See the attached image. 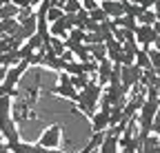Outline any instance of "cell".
Listing matches in <instances>:
<instances>
[{"label":"cell","instance_id":"obj_1","mask_svg":"<svg viewBox=\"0 0 160 153\" xmlns=\"http://www.w3.org/2000/svg\"><path fill=\"white\" fill-rule=\"evenodd\" d=\"M100 95H102V87H100L98 82H89L85 89L78 91V109L85 113V116H93V113L98 111V102H100Z\"/></svg>","mask_w":160,"mask_h":153},{"label":"cell","instance_id":"obj_2","mask_svg":"<svg viewBox=\"0 0 160 153\" xmlns=\"http://www.w3.org/2000/svg\"><path fill=\"white\" fill-rule=\"evenodd\" d=\"M60 142H62V127L60 124H49L42 133H40V138H38L36 144H40L47 151H53V149L60 146Z\"/></svg>","mask_w":160,"mask_h":153},{"label":"cell","instance_id":"obj_3","mask_svg":"<svg viewBox=\"0 0 160 153\" xmlns=\"http://www.w3.org/2000/svg\"><path fill=\"white\" fill-rule=\"evenodd\" d=\"M156 31L151 29V27H147V25H138L136 29H133V40H136V45L140 47V49H149L151 45H153V40H156Z\"/></svg>","mask_w":160,"mask_h":153},{"label":"cell","instance_id":"obj_4","mask_svg":"<svg viewBox=\"0 0 160 153\" xmlns=\"http://www.w3.org/2000/svg\"><path fill=\"white\" fill-rule=\"evenodd\" d=\"M140 75H142V69L140 67H136V65L122 67V71H120V87H125L129 91L131 87H136L140 82Z\"/></svg>","mask_w":160,"mask_h":153},{"label":"cell","instance_id":"obj_5","mask_svg":"<svg viewBox=\"0 0 160 153\" xmlns=\"http://www.w3.org/2000/svg\"><path fill=\"white\" fill-rule=\"evenodd\" d=\"M91 129H93V133H105L109 129V111L98 109L91 116Z\"/></svg>","mask_w":160,"mask_h":153},{"label":"cell","instance_id":"obj_6","mask_svg":"<svg viewBox=\"0 0 160 153\" xmlns=\"http://www.w3.org/2000/svg\"><path fill=\"white\" fill-rule=\"evenodd\" d=\"M98 7L107 13L109 20H116V18L125 16V11H122V2H120V0H102V5H98Z\"/></svg>","mask_w":160,"mask_h":153},{"label":"cell","instance_id":"obj_7","mask_svg":"<svg viewBox=\"0 0 160 153\" xmlns=\"http://www.w3.org/2000/svg\"><path fill=\"white\" fill-rule=\"evenodd\" d=\"M111 67H113V62H109L107 58H105V60H100V62H98V67H96V73H98V84L102 87V89H105V87L109 84Z\"/></svg>","mask_w":160,"mask_h":153},{"label":"cell","instance_id":"obj_8","mask_svg":"<svg viewBox=\"0 0 160 153\" xmlns=\"http://www.w3.org/2000/svg\"><path fill=\"white\" fill-rule=\"evenodd\" d=\"M20 25V29H18V36L22 38V40H29V38L36 33V11L29 16V18H25L22 22H18Z\"/></svg>","mask_w":160,"mask_h":153},{"label":"cell","instance_id":"obj_9","mask_svg":"<svg viewBox=\"0 0 160 153\" xmlns=\"http://www.w3.org/2000/svg\"><path fill=\"white\" fill-rule=\"evenodd\" d=\"M138 153H160V140L153 136V133H149V136L140 142V151Z\"/></svg>","mask_w":160,"mask_h":153},{"label":"cell","instance_id":"obj_10","mask_svg":"<svg viewBox=\"0 0 160 153\" xmlns=\"http://www.w3.org/2000/svg\"><path fill=\"white\" fill-rule=\"evenodd\" d=\"M49 93H51V95H60V98H67V100H73V102H76V98H78V91H76L71 84H58V87H53Z\"/></svg>","mask_w":160,"mask_h":153},{"label":"cell","instance_id":"obj_11","mask_svg":"<svg viewBox=\"0 0 160 153\" xmlns=\"http://www.w3.org/2000/svg\"><path fill=\"white\" fill-rule=\"evenodd\" d=\"M20 25L16 18H5V20H0V38H7V36H13L18 33Z\"/></svg>","mask_w":160,"mask_h":153},{"label":"cell","instance_id":"obj_12","mask_svg":"<svg viewBox=\"0 0 160 153\" xmlns=\"http://www.w3.org/2000/svg\"><path fill=\"white\" fill-rule=\"evenodd\" d=\"M89 47V58L93 62H100V60H105L107 58V51H105V42H100V45H87Z\"/></svg>","mask_w":160,"mask_h":153},{"label":"cell","instance_id":"obj_13","mask_svg":"<svg viewBox=\"0 0 160 153\" xmlns=\"http://www.w3.org/2000/svg\"><path fill=\"white\" fill-rule=\"evenodd\" d=\"M133 65L140 67L142 71L151 69V62H149V55H147V49H138L136 51V58H133Z\"/></svg>","mask_w":160,"mask_h":153},{"label":"cell","instance_id":"obj_14","mask_svg":"<svg viewBox=\"0 0 160 153\" xmlns=\"http://www.w3.org/2000/svg\"><path fill=\"white\" fill-rule=\"evenodd\" d=\"M49 38H60V40H65V38H67V27L62 25V20L49 25Z\"/></svg>","mask_w":160,"mask_h":153},{"label":"cell","instance_id":"obj_15","mask_svg":"<svg viewBox=\"0 0 160 153\" xmlns=\"http://www.w3.org/2000/svg\"><path fill=\"white\" fill-rule=\"evenodd\" d=\"M11 95H0V120L11 118Z\"/></svg>","mask_w":160,"mask_h":153},{"label":"cell","instance_id":"obj_16","mask_svg":"<svg viewBox=\"0 0 160 153\" xmlns=\"http://www.w3.org/2000/svg\"><path fill=\"white\" fill-rule=\"evenodd\" d=\"M156 20H158V16L153 13V9H147V11H142V13L136 18V22H138V25H147V27H151Z\"/></svg>","mask_w":160,"mask_h":153},{"label":"cell","instance_id":"obj_17","mask_svg":"<svg viewBox=\"0 0 160 153\" xmlns=\"http://www.w3.org/2000/svg\"><path fill=\"white\" fill-rule=\"evenodd\" d=\"M89 84V73H80V75H71V87L76 89V91H80V89H85Z\"/></svg>","mask_w":160,"mask_h":153},{"label":"cell","instance_id":"obj_18","mask_svg":"<svg viewBox=\"0 0 160 153\" xmlns=\"http://www.w3.org/2000/svg\"><path fill=\"white\" fill-rule=\"evenodd\" d=\"M62 16H65L62 9H60V7H51V5H49V9H47V13H45V18H47L49 25H51V22H58Z\"/></svg>","mask_w":160,"mask_h":153},{"label":"cell","instance_id":"obj_19","mask_svg":"<svg viewBox=\"0 0 160 153\" xmlns=\"http://www.w3.org/2000/svg\"><path fill=\"white\" fill-rule=\"evenodd\" d=\"M11 153H36V144H29V142H22L20 140L16 146H11L9 149Z\"/></svg>","mask_w":160,"mask_h":153},{"label":"cell","instance_id":"obj_20","mask_svg":"<svg viewBox=\"0 0 160 153\" xmlns=\"http://www.w3.org/2000/svg\"><path fill=\"white\" fill-rule=\"evenodd\" d=\"M89 20H91V22H96V25H100V22H107V20H109V18H107V13H105L102 9H100V7H98V9H93V11H89Z\"/></svg>","mask_w":160,"mask_h":153},{"label":"cell","instance_id":"obj_21","mask_svg":"<svg viewBox=\"0 0 160 153\" xmlns=\"http://www.w3.org/2000/svg\"><path fill=\"white\" fill-rule=\"evenodd\" d=\"M18 16V7L16 5H5V7H0V20H5V18H16Z\"/></svg>","mask_w":160,"mask_h":153},{"label":"cell","instance_id":"obj_22","mask_svg":"<svg viewBox=\"0 0 160 153\" xmlns=\"http://www.w3.org/2000/svg\"><path fill=\"white\" fill-rule=\"evenodd\" d=\"M147 55H149V62H151V69L153 71H160V51H156V49H147Z\"/></svg>","mask_w":160,"mask_h":153},{"label":"cell","instance_id":"obj_23","mask_svg":"<svg viewBox=\"0 0 160 153\" xmlns=\"http://www.w3.org/2000/svg\"><path fill=\"white\" fill-rule=\"evenodd\" d=\"M60 9H62V13H78L82 7H80V0H67Z\"/></svg>","mask_w":160,"mask_h":153},{"label":"cell","instance_id":"obj_24","mask_svg":"<svg viewBox=\"0 0 160 153\" xmlns=\"http://www.w3.org/2000/svg\"><path fill=\"white\" fill-rule=\"evenodd\" d=\"M33 13V7H22V9H18V16H16V20L18 22H22L25 18H29Z\"/></svg>","mask_w":160,"mask_h":153},{"label":"cell","instance_id":"obj_25","mask_svg":"<svg viewBox=\"0 0 160 153\" xmlns=\"http://www.w3.org/2000/svg\"><path fill=\"white\" fill-rule=\"evenodd\" d=\"M133 2H136L140 9L147 11V9H153V2H156V0H133Z\"/></svg>","mask_w":160,"mask_h":153},{"label":"cell","instance_id":"obj_26","mask_svg":"<svg viewBox=\"0 0 160 153\" xmlns=\"http://www.w3.org/2000/svg\"><path fill=\"white\" fill-rule=\"evenodd\" d=\"M11 5H16L18 9H22V7H31V0H11Z\"/></svg>","mask_w":160,"mask_h":153},{"label":"cell","instance_id":"obj_27","mask_svg":"<svg viewBox=\"0 0 160 153\" xmlns=\"http://www.w3.org/2000/svg\"><path fill=\"white\" fill-rule=\"evenodd\" d=\"M151 49H156V51H160V33L156 36V40H153V45H151Z\"/></svg>","mask_w":160,"mask_h":153},{"label":"cell","instance_id":"obj_28","mask_svg":"<svg viewBox=\"0 0 160 153\" xmlns=\"http://www.w3.org/2000/svg\"><path fill=\"white\" fill-rule=\"evenodd\" d=\"M153 13L160 18V0H156V2H153Z\"/></svg>","mask_w":160,"mask_h":153},{"label":"cell","instance_id":"obj_29","mask_svg":"<svg viewBox=\"0 0 160 153\" xmlns=\"http://www.w3.org/2000/svg\"><path fill=\"white\" fill-rule=\"evenodd\" d=\"M40 2H42V0H31V7H38Z\"/></svg>","mask_w":160,"mask_h":153},{"label":"cell","instance_id":"obj_30","mask_svg":"<svg viewBox=\"0 0 160 153\" xmlns=\"http://www.w3.org/2000/svg\"><path fill=\"white\" fill-rule=\"evenodd\" d=\"M11 0H0V7H5V5H9Z\"/></svg>","mask_w":160,"mask_h":153},{"label":"cell","instance_id":"obj_31","mask_svg":"<svg viewBox=\"0 0 160 153\" xmlns=\"http://www.w3.org/2000/svg\"><path fill=\"white\" fill-rule=\"evenodd\" d=\"M0 153H11V151H9V149L5 146V149H0Z\"/></svg>","mask_w":160,"mask_h":153},{"label":"cell","instance_id":"obj_32","mask_svg":"<svg viewBox=\"0 0 160 153\" xmlns=\"http://www.w3.org/2000/svg\"><path fill=\"white\" fill-rule=\"evenodd\" d=\"M47 153H62V151H58V149H53V151H47Z\"/></svg>","mask_w":160,"mask_h":153},{"label":"cell","instance_id":"obj_33","mask_svg":"<svg viewBox=\"0 0 160 153\" xmlns=\"http://www.w3.org/2000/svg\"><path fill=\"white\" fill-rule=\"evenodd\" d=\"M125 153H127V151H125ZM133 153H138V151H133Z\"/></svg>","mask_w":160,"mask_h":153},{"label":"cell","instance_id":"obj_34","mask_svg":"<svg viewBox=\"0 0 160 153\" xmlns=\"http://www.w3.org/2000/svg\"><path fill=\"white\" fill-rule=\"evenodd\" d=\"M0 138H2V136H0Z\"/></svg>","mask_w":160,"mask_h":153}]
</instances>
